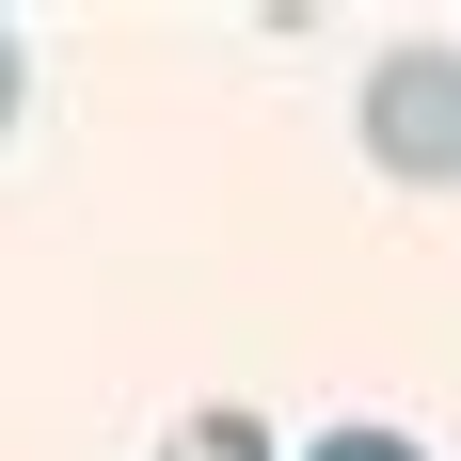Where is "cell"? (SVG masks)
I'll return each instance as SVG.
<instances>
[{"label": "cell", "instance_id": "cell-1", "mask_svg": "<svg viewBox=\"0 0 461 461\" xmlns=\"http://www.w3.org/2000/svg\"><path fill=\"white\" fill-rule=\"evenodd\" d=\"M366 159L398 191H461V48H382L366 64Z\"/></svg>", "mask_w": 461, "mask_h": 461}, {"label": "cell", "instance_id": "cell-2", "mask_svg": "<svg viewBox=\"0 0 461 461\" xmlns=\"http://www.w3.org/2000/svg\"><path fill=\"white\" fill-rule=\"evenodd\" d=\"M159 461H286V446L239 414V398H207V414H176V446H159Z\"/></svg>", "mask_w": 461, "mask_h": 461}, {"label": "cell", "instance_id": "cell-4", "mask_svg": "<svg viewBox=\"0 0 461 461\" xmlns=\"http://www.w3.org/2000/svg\"><path fill=\"white\" fill-rule=\"evenodd\" d=\"M16 80H32V64H16V16H0V128H16Z\"/></svg>", "mask_w": 461, "mask_h": 461}, {"label": "cell", "instance_id": "cell-3", "mask_svg": "<svg viewBox=\"0 0 461 461\" xmlns=\"http://www.w3.org/2000/svg\"><path fill=\"white\" fill-rule=\"evenodd\" d=\"M303 461H429V446H414V429H319Z\"/></svg>", "mask_w": 461, "mask_h": 461}]
</instances>
